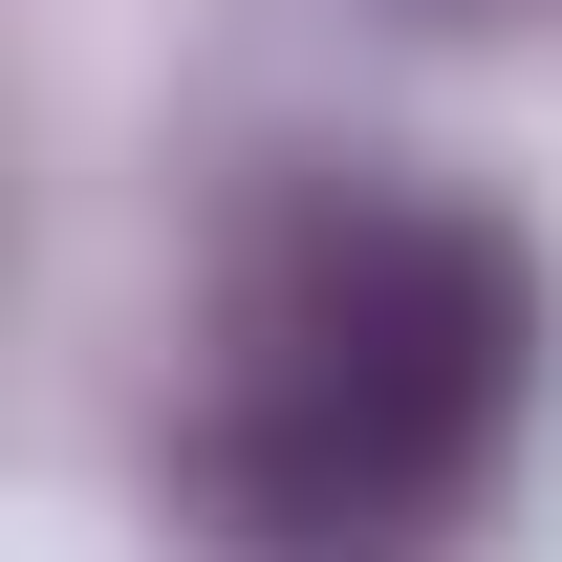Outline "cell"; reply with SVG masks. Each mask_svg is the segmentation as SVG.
I'll use <instances>...</instances> for the list:
<instances>
[{
	"mask_svg": "<svg viewBox=\"0 0 562 562\" xmlns=\"http://www.w3.org/2000/svg\"><path fill=\"white\" fill-rule=\"evenodd\" d=\"M432 22H519V0H432Z\"/></svg>",
	"mask_w": 562,
	"mask_h": 562,
	"instance_id": "2",
	"label": "cell"
},
{
	"mask_svg": "<svg viewBox=\"0 0 562 562\" xmlns=\"http://www.w3.org/2000/svg\"><path fill=\"white\" fill-rule=\"evenodd\" d=\"M541 368V260L497 216H347L325 281L260 325L238 412L195 432V497L238 541H368V519H432V497L497 454Z\"/></svg>",
	"mask_w": 562,
	"mask_h": 562,
	"instance_id": "1",
	"label": "cell"
}]
</instances>
